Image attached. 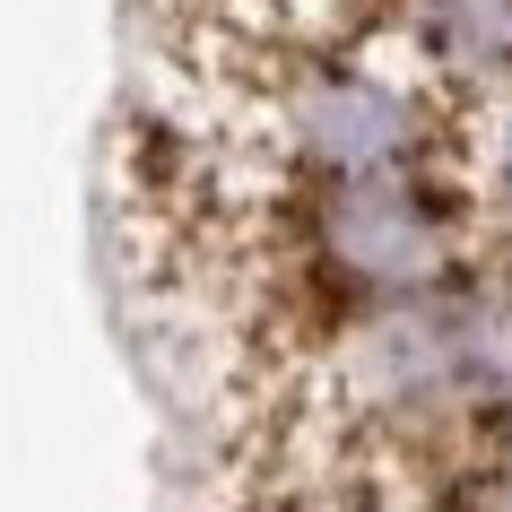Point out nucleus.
<instances>
[{
  "instance_id": "1",
  "label": "nucleus",
  "mask_w": 512,
  "mask_h": 512,
  "mask_svg": "<svg viewBox=\"0 0 512 512\" xmlns=\"http://www.w3.org/2000/svg\"><path fill=\"white\" fill-rule=\"evenodd\" d=\"M374 27L460 113L512 105V0H374Z\"/></svg>"
}]
</instances>
